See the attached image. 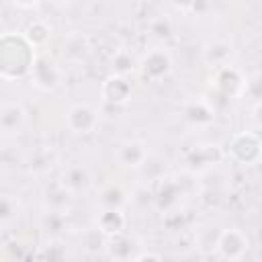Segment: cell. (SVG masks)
<instances>
[{"label":"cell","mask_w":262,"mask_h":262,"mask_svg":"<svg viewBox=\"0 0 262 262\" xmlns=\"http://www.w3.org/2000/svg\"><path fill=\"white\" fill-rule=\"evenodd\" d=\"M180 194H182V188L180 184L174 180V178H162L160 184H158V190L154 192V203L162 209V211H170L174 207H178L180 203Z\"/></svg>","instance_id":"10"},{"label":"cell","mask_w":262,"mask_h":262,"mask_svg":"<svg viewBox=\"0 0 262 262\" xmlns=\"http://www.w3.org/2000/svg\"><path fill=\"white\" fill-rule=\"evenodd\" d=\"M186 160L192 168H203V166H211L217 160H221V151L217 149V145H213V147L211 145H199V147L188 151Z\"/></svg>","instance_id":"16"},{"label":"cell","mask_w":262,"mask_h":262,"mask_svg":"<svg viewBox=\"0 0 262 262\" xmlns=\"http://www.w3.org/2000/svg\"><path fill=\"white\" fill-rule=\"evenodd\" d=\"M23 35H25L27 41L37 49V47H43V45L49 41V37H51V27H49L43 18H35V20H31V23L27 25V29H25Z\"/></svg>","instance_id":"17"},{"label":"cell","mask_w":262,"mask_h":262,"mask_svg":"<svg viewBox=\"0 0 262 262\" xmlns=\"http://www.w3.org/2000/svg\"><path fill=\"white\" fill-rule=\"evenodd\" d=\"M131 92H133V88H131L129 78L115 76V74H111V76L102 82V86H100V96H102V100L108 102V104H115V106H121V104L129 102Z\"/></svg>","instance_id":"7"},{"label":"cell","mask_w":262,"mask_h":262,"mask_svg":"<svg viewBox=\"0 0 262 262\" xmlns=\"http://www.w3.org/2000/svg\"><path fill=\"white\" fill-rule=\"evenodd\" d=\"M108 252H111V258L113 262L115 260H133L131 254H133V242L125 235V233H119V235H113L108 237Z\"/></svg>","instance_id":"22"},{"label":"cell","mask_w":262,"mask_h":262,"mask_svg":"<svg viewBox=\"0 0 262 262\" xmlns=\"http://www.w3.org/2000/svg\"><path fill=\"white\" fill-rule=\"evenodd\" d=\"M70 194H78V192H84L90 184H92V176L90 172L84 168V166H70L63 176H61V182H59Z\"/></svg>","instance_id":"13"},{"label":"cell","mask_w":262,"mask_h":262,"mask_svg":"<svg viewBox=\"0 0 262 262\" xmlns=\"http://www.w3.org/2000/svg\"><path fill=\"white\" fill-rule=\"evenodd\" d=\"M135 68H137V61H135V57H133L131 51H127V49H117V51L111 55V72H113L115 76L127 78Z\"/></svg>","instance_id":"19"},{"label":"cell","mask_w":262,"mask_h":262,"mask_svg":"<svg viewBox=\"0 0 262 262\" xmlns=\"http://www.w3.org/2000/svg\"><path fill=\"white\" fill-rule=\"evenodd\" d=\"M125 223H127V219L121 209H102L100 215L96 217V229L106 237L123 233Z\"/></svg>","instance_id":"12"},{"label":"cell","mask_w":262,"mask_h":262,"mask_svg":"<svg viewBox=\"0 0 262 262\" xmlns=\"http://www.w3.org/2000/svg\"><path fill=\"white\" fill-rule=\"evenodd\" d=\"M133 262H162V258L158 254H154V252H143V254L135 256Z\"/></svg>","instance_id":"26"},{"label":"cell","mask_w":262,"mask_h":262,"mask_svg":"<svg viewBox=\"0 0 262 262\" xmlns=\"http://www.w3.org/2000/svg\"><path fill=\"white\" fill-rule=\"evenodd\" d=\"M88 51H90V43H88V39H86L82 33H72V35H68V39L63 41V47H61L63 57L70 59V61H80V59H84V57L88 55Z\"/></svg>","instance_id":"15"},{"label":"cell","mask_w":262,"mask_h":262,"mask_svg":"<svg viewBox=\"0 0 262 262\" xmlns=\"http://www.w3.org/2000/svg\"><path fill=\"white\" fill-rule=\"evenodd\" d=\"M0 235H2V225H0Z\"/></svg>","instance_id":"28"},{"label":"cell","mask_w":262,"mask_h":262,"mask_svg":"<svg viewBox=\"0 0 262 262\" xmlns=\"http://www.w3.org/2000/svg\"><path fill=\"white\" fill-rule=\"evenodd\" d=\"M68 129L72 133H78V135H86V133H92L98 125V113L86 104V102H80V104H74L68 113Z\"/></svg>","instance_id":"5"},{"label":"cell","mask_w":262,"mask_h":262,"mask_svg":"<svg viewBox=\"0 0 262 262\" xmlns=\"http://www.w3.org/2000/svg\"><path fill=\"white\" fill-rule=\"evenodd\" d=\"M145 180H162L166 174V160L162 156L156 154H147V158L143 160V164L137 168Z\"/></svg>","instance_id":"21"},{"label":"cell","mask_w":262,"mask_h":262,"mask_svg":"<svg viewBox=\"0 0 262 262\" xmlns=\"http://www.w3.org/2000/svg\"><path fill=\"white\" fill-rule=\"evenodd\" d=\"M151 31H154L158 37H168V33H170V25H168L164 18H158V20L151 23Z\"/></svg>","instance_id":"25"},{"label":"cell","mask_w":262,"mask_h":262,"mask_svg":"<svg viewBox=\"0 0 262 262\" xmlns=\"http://www.w3.org/2000/svg\"><path fill=\"white\" fill-rule=\"evenodd\" d=\"M248 246H250L248 235L242 229H235V227L221 231L217 242H215V248L219 250V254L229 262H235V260L244 258L246 252H248Z\"/></svg>","instance_id":"4"},{"label":"cell","mask_w":262,"mask_h":262,"mask_svg":"<svg viewBox=\"0 0 262 262\" xmlns=\"http://www.w3.org/2000/svg\"><path fill=\"white\" fill-rule=\"evenodd\" d=\"M242 84H244L242 74H239L235 68L223 66V68H217V70H215V82H213V86H215V90H217L219 94H223V96H233V94L242 88Z\"/></svg>","instance_id":"11"},{"label":"cell","mask_w":262,"mask_h":262,"mask_svg":"<svg viewBox=\"0 0 262 262\" xmlns=\"http://www.w3.org/2000/svg\"><path fill=\"white\" fill-rule=\"evenodd\" d=\"M25 108L16 102H4L0 104V133L4 135H14L23 129L25 125Z\"/></svg>","instance_id":"8"},{"label":"cell","mask_w":262,"mask_h":262,"mask_svg":"<svg viewBox=\"0 0 262 262\" xmlns=\"http://www.w3.org/2000/svg\"><path fill=\"white\" fill-rule=\"evenodd\" d=\"M96 201L100 203L102 209H121V207L127 203V196H125V192H123L121 186H117V184H106V186H102V188L98 190Z\"/></svg>","instance_id":"18"},{"label":"cell","mask_w":262,"mask_h":262,"mask_svg":"<svg viewBox=\"0 0 262 262\" xmlns=\"http://www.w3.org/2000/svg\"><path fill=\"white\" fill-rule=\"evenodd\" d=\"M227 147H229L231 158L246 166L256 164L260 158V139L252 131H242V133L233 135Z\"/></svg>","instance_id":"3"},{"label":"cell","mask_w":262,"mask_h":262,"mask_svg":"<svg viewBox=\"0 0 262 262\" xmlns=\"http://www.w3.org/2000/svg\"><path fill=\"white\" fill-rule=\"evenodd\" d=\"M184 117L190 121V123H196V125H207L215 119V111L211 104H207L205 100H199V102H190L184 111Z\"/></svg>","instance_id":"20"},{"label":"cell","mask_w":262,"mask_h":262,"mask_svg":"<svg viewBox=\"0 0 262 262\" xmlns=\"http://www.w3.org/2000/svg\"><path fill=\"white\" fill-rule=\"evenodd\" d=\"M68 254L59 242H47L41 252V262H66Z\"/></svg>","instance_id":"24"},{"label":"cell","mask_w":262,"mask_h":262,"mask_svg":"<svg viewBox=\"0 0 262 262\" xmlns=\"http://www.w3.org/2000/svg\"><path fill=\"white\" fill-rule=\"evenodd\" d=\"M115 262H133V260H115Z\"/></svg>","instance_id":"27"},{"label":"cell","mask_w":262,"mask_h":262,"mask_svg":"<svg viewBox=\"0 0 262 262\" xmlns=\"http://www.w3.org/2000/svg\"><path fill=\"white\" fill-rule=\"evenodd\" d=\"M139 72L143 74V78L160 82L162 78H166L172 70V55L166 47H151L137 63Z\"/></svg>","instance_id":"2"},{"label":"cell","mask_w":262,"mask_h":262,"mask_svg":"<svg viewBox=\"0 0 262 262\" xmlns=\"http://www.w3.org/2000/svg\"><path fill=\"white\" fill-rule=\"evenodd\" d=\"M18 201L12 194H0V225H8L18 217Z\"/></svg>","instance_id":"23"},{"label":"cell","mask_w":262,"mask_h":262,"mask_svg":"<svg viewBox=\"0 0 262 262\" xmlns=\"http://www.w3.org/2000/svg\"><path fill=\"white\" fill-rule=\"evenodd\" d=\"M31 78L33 82L43 88V90H53L61 84V70L57 68V63L45 55L35 57L33 70H31Z\"/></svg>","instance_id":"6"},{"label":"cell","mask_w":262,"mask_h":262,"mask_svg":"<svg viewBox=\"0 0 262 262\" xmlns=\"http://www.w3.org/2000/svg\"><path fill=\"white\" fill-rule=\"evenodd\" d=\"M147 154L149 151H147L145 143H141L137 139H127V141L117 145V154L115 156H117L119 164L129 166V168H139L143 164V160L147 158Z\"/></svg>","instance_id":"9"},{"label":"cell","mask_w":262,"mask_h":262,"mask_svg":"<svg viewBox=\"0 0 262 262\" xmlns=\"http://www.w3.org/2000/svg\"><path fill=\"white\" fill-rule=\"evenodd\" d=\"M229 57H231V43L229 41H225V39H213V41L207 43V47H205V61L209 66H213L215 70L217 68H223V66H229L227 63Z\"/></svg>","instance_id":"14"},{"label":"cell","mask_w":262,"mask_h":262,"mask_svg":"<svg viewBox=\"0 0 262 262\" xmlns=\"http://www.w3.org/2000/svg\"><path fill=\"white\" fill-rule=\"evenodd\" d=\"M35 47L23 33L6 31L0 35V78L20 80L31 74L35 63Z\"/></svg>","instance_id":"1"}]
</instances>
